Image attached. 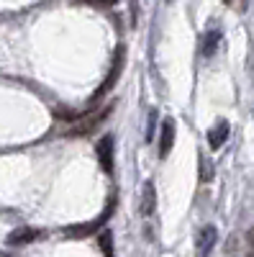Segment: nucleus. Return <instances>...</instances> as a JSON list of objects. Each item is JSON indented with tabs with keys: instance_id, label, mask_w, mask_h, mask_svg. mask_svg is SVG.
I'll return each instance as SVG.
<instances>
[{
	"instance_id": "f257e3e1",
	"label": "nucleus",
	"mask_w": 254,
	"mask_h": 257,
	"mask_svg": "<svg viewBox=\"0 0 254 257\" xmlns=\"http://www.w3.org/2000/svg\"><path fill=\"white\" fill-rule=\"evenodd\" d=\"M123 64H126V47H123V44H118V47H116V54H113V64H111V70L105 72L103 82L98 85V90L93 93L90 105H98L105 95H111V93H113L116 82H118V77H121V72H123Z\"/></svg>"
},
{
	"instance_id": "f03ea898",
	"label": "nucleus",
	"mask_w": 254,
	"mask_h": 257,
	"mask_svg": "<svg viewBox=\"0 0 254 257\" xmlns=\"http://www.w3.org/2000/svg\"><path fill=\"white\" fill-rule=\"evenodd\" d=\"M113 208H116V198H111L108 206L100 211V216H95L93 221H85V224H77V226H67V229H65V237H67V239H85V237H93V234H95L98 229H103V224L113 216Z\"/></svg>"
},
{
	"instance_id": "7ed1b4c3",
	"label": "nucleus",
	"mask_w": 254,
	"mask_h": 257,
	"mask_svg": "<svg viewBox=\"0 0 254 257\" xmlns=\"http://www.w3.org/2000/svg\"><path fill=\"white\" fill-rule=\"evenodd\" d=\"M95 157L98 165L105 175H113V160H116V137L113 134H103L95 142Z\"/></svg>"
},
{
	"instance_id": "20e7f679",
	"label": "nucleus",
	"mask_w": 254,
	"mask_h": 257,
	"mask_svg": "<svg viewBox=\"0 0 254 257\" xmlns=\"http://www.w3.org/2000/svg\"><path fill=\"white\" fill-rule=\"evenodd\" d=\"M111 113H113V108H111V105H105V108H103L100 113H95V116H82V118H77L75 126L67 132V137L75 139V137H88V134H93L95 128H98L105 118H108Z\"/></svg>"
},
{
	"instance_id": "39448f33",
	"label": "nucleus",
	"mask_w": 254,
	"mask_h": 257,
	"mask_svg": "<svg viewBox=\"0 0 254 257\" xmlns=\"http://www.w3.org/2000/svg\"><path fill=\"white\" fill-rule=\"evenodd\" d=\"M216 242H218L216 226H203V229H198V234H195V257H210Z\"/></svg>"
},
{
	"instance_id": "423d86ee",
	"label": "nucleus",
	"mask_w": 254,
	"mask_h": 257,
	"mask_svg": "<svg viewBox=\"0 0 254 257\" xmlns=\"http://www.w3.org/2000/svg\"><path fill=\"white\" fill-rule=\"evenodd\" d=\"M175 147V121L172 118H164L162 121V132H159V139H157V149H159V160H167L169 152Z\"/></svg>"
},
{
	"instance_id": "0eeeda50",
	"label": "nucleus",
	"mask_w": 254,
	"mask_h": 257,
	"mask_svg": "<svg viewBox=\"0 0 254 257\" xmlns=\"http://www.w3.org/2000/svg\"><path fill=\"white\" fill-rule=\"evenodd\" d=\"M39 237H41L39 229H34V226H18V229H13L8 237H6V242H8L11 247H24V244L36 242Z\"/></svg>"
},
{
	"instance_id": "6e6552de",
	"label": "nucleus",
	"mask_w": 254,
	"mask_h": 257,
	"mask_svg": "<svg viewBox=\"0 0 254 257\" xmlns=\"http://www.w3.org/2000/svg\"><path fill=\"white\" fill-rule=\"evenodd\" d=\"M228 134H231L228 121H226V118H218L213 126H210V132H208V144H210V149H221V147L226 144Z\"/></svg>"
},
{
	"instance_id": "1a4fd4ad",
	"label": "nucleus",
	"mask_w": 254,
	"mask_h": 257,
	"mask_svg": "<svg viewBox=\"0 0 254 257\" xmlns=\"http://www.w3.org/2000/svg\"><path fill=\"white\" fill-rule=\"evenodd\" d=\"M141 216H152L154 208H157V188L152 180H146L144 188H141Z\"/></svg>"
},
{
	"instance_id": "9d476101",
	"label": "nucleus",
	"mask_w": 254,
	"mask_h": 257,
	"mask_svg": "<svg viewBox=\"0 0 254 257\" xmlns=\"http://www.w3.org/2000/svg\"><path fill=\"white\" fill-rule=\"evenodd\" d=\"M221 44V31L218 29H210L208 34H203V41H200V54L208 59V57H213L216 49Z\"/></svg>"
},
{
	"instance_id": "9b49d317",
	"label": "nucleus",
	"mask_w": 254,
	"mask_h": 257,
	"mask_svg": "<svg viewBox=\"0 0 254 257\" xmlns=\"http://www.w3.org/2000/svg\"><path fill=\"white\" fill-rule=\"evenodd\" d=\"M198 162H200V180L203 183H210V180H213V162H210L203 152L198 155Z\"/></svg>"
},
{
	"instance_id": "f8f14e48",
	"label": "nucleus",
	"mask_w": 254,
	"mask_h": 257,
	"mask_svg": "<svg viewBox=\"0 0 254 257\" xmlns=\"http://www.w3.org/2000/svg\"><path fill=\"white\" fill-rule=\"evenodd\" d=\"M98 244H100V249H103L105 257H113V234L111 231H103L100 237H98Z\"/></svg>"
},
{
	"instance_id": "ddd939ff",
	"label": "nucleus",
	"mask_w": 254,
	"mask_h": 257,
	"mask_svg": "<svg viewBox=\"0 0 254 257\" xmlns=\"http://www.w3.org/2000/svg\"><path fill=\"white\" fill-rule=\"evenodd\" d=\"M154 126H157V111H149V128H146V142H154Z\"/></svg>"
},
{
	"instance_id": "4468645a",
	"label": "nucleus",
	"mask_w": 254,
	"mask_h": 257,
	"mask_svg": "<svg viewBox=\"0 0 254 257\" xmlns=\"http://www.w3.org/2000/svg\"><path fill=\"white\" fill-rule=\"evenodd\" d=\"M85 3H90V6H95V8H111V6L118 3V0H85Z\"/></svg>"
},
{
	"instance_id": "2eb2a0df",
	"label": "nucleus",
	"mask_w": 254,
	"mask_h": 257,
	"mask_svg": "<svg viewBox=\"0 0 254 257\" xmlns=\"http://www.w3.org/2000/svg\"><path fill=\"white\" fill-rule=\"evenodd\" d=\"M226 6H231L234 11H246V0H223Z\"/></svg>"
},
{
	"instance_id": "dca6fc26",
	"label": "nucleus",
	"mask_w": 254,
	"mask_h": 257,
	"mask_svg": "<svg viewBox=\"0 0 254 257\" xmlns=\"http://www.w3.org/2000/svg\"><path fill=\"white\" fill-rule=\"evenodd\" d=\"M249 257H254V254H249Z\"/></svg>"
}]
</instances>
